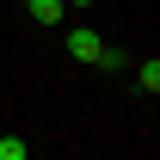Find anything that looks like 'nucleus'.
<instances>
[{
	"mask_svg": "<svg viewBox=\"0 0 160 160\" xmlns=\"http://www.w3.org/2000/svg\"><path fill=\"white\" fill-rule=\"evenodd\" d=\"M62 43H68V56L86 62V68H99V62H105V43H99V31H92V25H68V31H62Z\"/></svg>",
	"mask_w": 160,
	"mask_h": 160,
	"instance_id": "f257e3e1",
	"label": "nucleus"
},
{
	"mask_svg": "<svg viewBox=\"0 0 160 160\" xmlns=\"http://www.w3.org/2000/svg\"><path fill=\"white\" fill-rule=\"evenodd\" d=\"M25 6H31V19H37V25H49V31L68 19V6H62V0H25Z\"/></svg>",
	"mask_w": 160,
	"mask_h": 160,
	"instance_id": "f03ea898",
	"label": "nucleus"
},
{
	"mask_svg": "<svg viewBox=\"0 0 160 160\" xmlns=\"http://www.w3.org/2000/svg\"><path fill=\"white\" fill-rule=\"evenodd\" d=\"M136 86H142V92H148V99H154V92H160V62H154V56H148V62H142V68H136Z\"/></svg>",
	"mask_w": 160,
	"mask_h": 160,
	"instance_id": "7ed1b4c3",
	"label": "nucleus"
},
{
	"mask_svg": "<svg viewBox=\"0 0 160 160\" xmlns=\"http://www.w3.org/2000/svg\"><path fill=\"white\" fill-rule=\"evenodd\" d=\"M0 160H31V142L25 136H0Z\"/></svg>",
	"mask_w": 160,
	"mask_h": 160,
	"instance_id": "20e7f679",
	"label": "nucleus"
},
{
	"mask_svg": "<svg viewBox=\"0 0 160 160\" xmlns=\"http://www.w3.org/2000/svg\"><path fill=\"white\" fill-rule=\"evenodd\" d=\"M62 6H80V12H86V6H92V0H62Z\"/></svg>",
	"mask_w": 160,
	"mask_h": 160,
	"instance_id": "39448f33",
	"label": "nucleus"
}]
</instances>
